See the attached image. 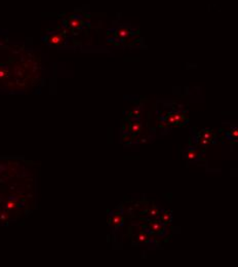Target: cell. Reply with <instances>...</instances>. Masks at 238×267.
<instances>
[{
    "label": "cell",
    "mask_w": 238,
    "mask_h": 267,
    "mask_svg": "<svg viewBox=\"0 0 238 267\" xmlns=\"http://www.w3.org/2000/svg\"><path fill=\"white\" fill-rule=\"evenodd\" d=\"M43 40L47 45L52 47H64L67 44V32L65 31H57L52 30L48 31L47 33L42 37Z\"/></svg>",
    "instance_id": "1"
},
{
    "label": "cell",
    "mask_w": 238,
    "mask_h": 267,
    "mask_svg": "<svg viewBox=\"0 0 238 267\" xmlns=\"http://www.w3.org/2000/svg\"><path fill=\"white\" fill-rule=\"evenodd\" d=\"M85 25H86V19H85V17L78 14H72V16H70L69 17L64 19L62 22V27L64 28V30L67 33H68L69 31L75 32V31H78V30H81Z\"/></svg>",
    "instance_id": "2"
},
{
    "label": "cell",
    "mask_w": 238,
    "mask_h": 267,
    "mask_svg": "<svg viewBox=\"0 0 238 267\" xmlns=\"http://www.w3.org/2000/svg\"><path fill=\"white\" fill-rule=\"evenodd\" d=\"M116 35L118 38H121V39H124L126 38V37H128L129 35H131V30H129L128 28H119L118 30L116 31Z\"/></svg>",
    "instance_id": "3"
},
{
    "label": "cell",
    "mask_w": 238,
    "mask_h": 267,
    "mask_svg": "<svg viewBox=\"0 0 238 267\" xmlns=\"http://www.w3.org/2000/svg\"><path fill=\"white\" fill-rule=\"evenodd\" d=\"M150 228H151V230L153 232H159V231H161L163 229V225L160 222H152L150 224Z\"/></svg>",
    "instance_id": "4"
},
{
    "label": "cell",
    "mask_w": 238,
    "mask_h": 267,
    "mask_svg": "<svg viewBox=\"0 0 238 267\" xmlns=\"http://www.w3.org/2000/svg\"><path fill=\"white\" fill-rule=\"evenodd\" d=\"M122 220L123 219H122V217L120 215H114L111 219V224L113 226H119L122 223Z\"/></svg>",
    "instance_id": "5"
},
{
    "label": "cell",
    "mask_w": 238,
    "mask_h": 267,
    "mask_svg": "<svg viewBox=\"0 0 238 267\" xmlns=\"http://www.w3.org/2000/svg\"><path fill=\"white\" fill-rule=\"evenodd\" d=\"M170 219H172V216H170V214L168 213V212H164V213H162L161 217H160V220H161L162 223H168V222L170 221Z\"/></svg>",
    "instance_id": "6"
},
{
    "label": "cell",
    "mask_w": 238,
    "mask_h": 267,
    "mask_svg": "<svg viewBox=\"0 0 238 267\" xmlns=\"http://www.w3.org/2000/svg\"><path fill=\"white\" fill-rule=\"evenodd\" d=\"M5 208L7 210H9V211H11V210H16L17 208V203L14 200H11V199H9V200L7 201L6 204H5Z\"/></svg>",
    "instance_id": "7"
},
{
    "label": "cell",
    "mask_w": 238,
    "mask_h": 267,
    "mask_svg": "<svg viewBox=\"0 0 238 267\" xmlns=\"http://www.w3.org/2000/svg\"><path fill=\"white\" fill-rule=\"evenodd\" d=\"M141 129L142 126L139 122H134L131 126V132H132V133H139V132L141 131Z\"/></svg>",
    "instance_id": "8"
},
{
    "label": "cell",
    "mask_w": 238,
    "mask_h": 267,
    "mask_svg": "<svg viewBox=\"0 0 238 267\" xmlns=\"http://www.w3.org/2000/svg\"><path fill=\"white\" fill-rule=\"evenodd\" d=\"M197 156H198V153H197V151H195V150H190V151H188V153H187V158L189 159V160H193V159H195Z\"/></svg>",
    "instance_id": "9"
},
{
    "label": "cell",
    "mask_w": 238,
    "mask_h": 267,
    "mask_svg": "<svg viewBox=\"0 0 238 267\" xmlns=\"http://www.w3.org/2000/svg\"><path fill=\"white\" fill-rule=\"evenodd\" d=\"M147 239H148V235L144 232L139 233V235H138V241H139V243H145V241H147Z\"/></svg>",
    "instance_id": "10"
},
{
    "label": "cell",
    "mask_w": 238,
    "mask_h": 267,
    "mask_svg": "<svg viewBox=\"0 0 238 267\" xmlns=\"http://www.w3.org/2000/svg\"><path fill=\"white\" fill-rule=\"evenodd\" d=\"M7 75H8V70H7L5 67L0 66V79L4 78V77H6Z\"/></svg>",
    "instance_id": "11"
},
{
    "label": "cell",
    "mask_w": 238,
    "mask_h": 267,
    "mask_svg": "<svg viewBox=\"0 0 238 267\" xmlns=\"http://www.w3.org/2000/svg\"><path fill=\"white\" fill-rule=\"evenodd\" d=\"M159 215V210L157 208H152L149 211V216L150 217H156Z\"/></svg>",
    "instance_id": "12"
},
{
    "label": "cell",
    "mask_w": 238,
    "mask_h": 267,
    "mask_svg": "<svg viewBox=\"0 0 238 267\" xmlns=\"http://www.w3.org/2000/svg\"><path fill=\"white\" fill-rule=\"evenodd\" d=\"M202 137H203L204 139L209 140V141H210L212 138V133L210 131H204L203 134H202Z\"/></svg>",
    "instance_id": "13"
},
{
    "label": "cell",
    "mask_w": 238,
    "mask_h": 267,
    "mask_svg": "<svg viewBox=\"0 0 238 267\" xmlns=\"http://www.w3.org/2000/svg\"><path fill=\"white\" fill-rule=\"evenodd\" d=\"M172 115H174V118H175V120H176V123H179V122L182 120L183 116L181 113H174Z\"/></svg>",
    "instance_id": "14"
},
{
    "label": "cell",
    "mask_w": 238,
    "mask_h": 267,
    "mask_svg": "<svg viewBox=\"0 0 238 267\" xmlns=\"http://www.w3.org/2000/svg\"><path fill=\"white\" fill-rule=\"evenodd\" d=\"M209 143V140L204 139L203 137H202V138L199 140V144H200V145H201V146H206Z\"/></svg>",
    "instance_id": "15"
},
{
    "label": "cell",
    "mask_w": 238,
    "mask_h": 267,
    "mask_svg": "<svg viewBox=\"0 0 238 267\" xmlns=\"http://www.w3.org/2000/svg\"><path fill=\"white\" fill-rule=\"evenodd\" d=\"M7 219H8V213H1L0 214V220L1 221H6Z\"/></svg>",
    "instance_id": "16"
},
{
    "label": "cell",
    "mask_w": 238,
    "mask_h": 267,
    "mask_svg": "<svg viewBox=\"0 0 238 267\" xmlns=\"http://www.w3.org/2000/svg\"><path fill=\"white\" fill-rule=\"evenodd\" d=\"M231 136L232 138L238 139V129H234L233 131H231Z\"/></svg>",
    "instance_id": "17"
},
{
    "label": "cell",
    "mask_w": 238,
    "mask_h": 267,
    "mask_svg": "<svg viewBox=\"0 0 238 267\" xmlns=\"http://www.w3.org/2000/svg\"><path fill=\"white\" fill-rule=\"evenodd\" d=\"M168 123L169 124H175V123H176V120H175L174 115H172V114L168 117Z\"/></svg>",
    "instance_id": "18"
},
{
    "label": "cell",
    "mask_w": 238,
    "mask_h": 267,
    "mask_svg": "<svg viewBox=\"0 0 238 267\" xmlns=\"http://www.w3.org/2000/svg\"><path fill=\"white\" fill-rule=\"evenodd\" d=\"M140 114V110L139 109H134V111H132V115L134 116H138Z\"/></svg>",
    "instance_id": "19"
}]
</instances>
